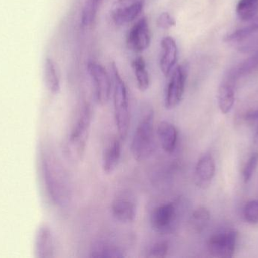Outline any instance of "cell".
Wrapping results in <instances>:
<instances>
[{
    "instance_id": "cell-6",
    "label": "cell",
    "mask_w": 258,
    "mask_h": 258,
    "mask_svg": "<svg viewBox=\"0 0 258 258\" xmlns=\"http://www.w3.org/2000/svg\"><path fill=\"white\" fill-rule=\"evenodd\" d=\"M46 180L50 193L57 204H66L69 201V186L64 173L54 163H46Z\"/></svg>"
},
{
    "instance_id": "cell-7",
    "label": "cell",
    "mask_w": 258,
    "mask_h": 258,
    "mask_svg": "<svg viewBox=\"0 0 258 258\" xmlns=\"http://www.w3.org/2000/svg\"><path fill=\"white\" fill-rule=\"evenodd\" d=\"M187 76L188 66L186 65H178L173 71L165 94L166 109H174L183 99Z\"/></svg>"
},
{
    "instance_id": "cell-17",
    "label": "cell",
    "mask_w": 258,
    "mask_h": 258,
    "mask_svg": "<svg viewBox=\"0 0 258 258\" xmlns=\"http://www.w3.org/2000/svg\"><path fill=\"white\" fill-rule=\"evenodd\" d=\"M218 106L223 114L230 112L235 102L234 84L223 80L218 93Z\"/></svg>"
},
{
    "instance_id": "cell-24",
    "label": "cell",
    "mask_w": 258,
    "mask_h": 258,
    "mask_svg": "<svg viewBox=\"0 0 258 258\" xmlns=\"http://www.w3.org/2000/svg\"><path fill=\"white\" fill-rule=\"evenodd\" d=\"M39 242L42 257H51L53 254V241L52 236L48 229L44 228L41 230Z\"/></svg>"
},
{
    "instance_id": "cell-18",
    "label": "cell",
    "mask_w": 258,
    "mask_h": 258,
    "mask_svg": "<svg viewBox=\"0 0 258 258\" xmlns=\"http://www.w3.org/2000/svg\"><path fill=\"white\" fill-rule=\"evenodd\" d=\"M132 68L135 73L138 89L141 92H144L148 89L150 78L146 69V62L144 58L141 56L135 58L132 62Z\"/></svg>"
},
{
    "instance_id": "cell-30",
    "label": "cell",
    "mask_w": 258,
    "mask_h": 258,
    "mask_svg": "<svg viewBox=\"0 0 258 258\" xmlns=\"http://www.w3.org/2000/svg\"><path fill=\"white\" fill-rule=\"evenodd\" d=\"M92 3H95V4L98 5V6H100L101 3H102L103 0H91Z\"/></svg>"
},
{
    "instance_id": "cell-29",
    "label": "cell",
    "mask_w": 258,
    "mask_h": 258,
    "mask_svg": "<svg viewBox=\"0 0 258 258\" xmlns=\"http://www.w3.org/2000/svg\"><path fill=\"white\" fill-rule=\"evenodd\" d=\"M246 120L251 123H255L258 121V110L251 111L246 115Z\"/></svg>"
},
{
    "instance_id": "cell-19",
    "label": "cell",
    "mask_w": 258,
    "mask_h": 258,
    "mask_svg": "<svg viewBox=\"0 0 258 258\" xmlns=\"http://www.w3.org/2000/svg\"><path fill=\"white\" fill-rule=\"evenodd\" d=\"M91 257L97 258L125 257L124 251L116 245L107 242H98L92 247Z\"/></svg>"
},
{
    "instance_id": "cell-16",
    "label": "cell",
    "mask_w": 258,
    "mask_h": 258,
    "mask_svg": "<svg viewBox=\"0 0 258 258\" xmlns=\"http://www.w3.org/2000/svg\"><path fill=\"white\" fill-rule=\"evenodd\" d=\"M122 139H114L104 151L103 156V169L107 174H111L117 168L122 151Z\"/></svg>"
},
{
    "instance_id": "cell-13",
    "label": "cell",
    "mask_w": 258,
    "mask_h": 258,
    "mask_svg": "<svg viewBox=\"0 0 258 258\" xmlns=\"http://www.w3.org/2000/svg\"><path fill=\"white\" fill-rule=\"evenodd\" d=\"M162 54L160 68L165 77H168L175 66L177 61V46L175 40L171 36H165L161 42Z\"/></svg>"
},
{
    "instance_id": "cell-8",
    "label": "cell",
    "mask_w": 258,
    "mask_h": 258,
    "mask_svg": "<svg viewBox=\"0 0 258 258\" xmlns=\"http://www.w3.org/2000/svg\"><path fill=\"white\" fill-rule=\"evenodd\" d=\"M88 71L93 80L97 101L101 106H104L110 99L111 91L109 74L102 65L95 62H89Z\"/></svg>"
},
{
    "instance_id": "cell-25",
    "label": "cell",
    "mask_w": 258,
    "mask_h": 258,
    "mask_svg": "<svg viewBox=\"0 0 258 258\" xmlns=\"http://www.w3.org/2000/svg\"><path fill=\"white\" fill-rule=\"evenodd\" d=\"M244 218L251 224H258V200L247 203L244 208Z\"/></svg>"
},
{
    "instance_id": "cell-23",
    "label": "cell",
    "mask_w": 258,
    "mask_h": 258,
    "mask_svg": "<svg viewBox=\"0 0 258 258\" xmlns=\"http://www.w3.org/2000/svg\"><path fill=\"white\" fill-rule=\"evenodd\" d=\"M210 220V213L205 207H199L192 212L190 224L192 228L197 233H200L206 228Z\"/></svg>"
},
{
    "instance_id": "cell-28",
    "label": "cell",
    "mask_w": 258,
    "mask_h": 258,
    "mask_svg": "<svg viewBox=\"0 0 258 258\" xmlns=\"http://www.w3.org/2000/svg\"><path fill=\"white\" fill-rule=\"evenodd\" d=\"M157 24L160 28L168 30L176 25V20L168 12H163L158 18Z\"/></svg>"
},
{
    "instance_id": "cell-15",
    "label": "cell",
    "mask_w": 258,
    "mask_h": 258,
    "mask_svg": "<svg viewBox=\"0 0 258 258\" xmlns=\"http://www.w3.org/2000/svg\"><path fill=\"white\" fill-rule=\"evenodd\" d=\"M157 133L164 151L168 154L174 152L178 136L176 127L168 121H162L158 126Z\"/></svg>"
},
{
    "instance_id": "cell-3",
    "label": "cell",
    "mask_w": 258,
    "mask_h": 258,
    "mask_svg": "<svg viewBox=\"0 0 258 258\" xmlns=\"http://www.w3.org/2000/svg\"><path fill=\"white\" fill-rule=\"evenodd\" d=\"M91 122L92 109L89 104H85L69 138V144L73 156L78 159H80L84 154L89 138Z\"/></svg>"
},
{
    "instance_id": "cell-5",
    "label": "cell",
    "mask_w": 258,
    "mask_h": 258,
    "mask_svg": "<svg viewBox=\"0 0 258 258\" xmlns=\"http://www.w3.org/2000/svg\"><path fill=\"white\" fill-rule=\"evenodd\" d=\"M237 233L224 230L212 235L207 242L208 251L214 257H233L236 251Z\"/></svg>"
},
{
    "instance_id": "cell-26",
    "label": "cell",
    "mask_w": 258,
    "mask_h": 258,
    "mask_svg": "<svg viewBox=\"0 0 258 258\" xmlns=\"http://www.w3.org/2000/svg\"><path fill=\"white\" fill-rule=\"evenodd\" d=\"M168 252V244L166 242H156L147 251V257L163 258Z\"/></svg>"
},
{
    "instance_id": "cell-20",
    "label": "cell",
    "mask_w": 258,
    "mask_h": 258,
    "mask_svg": "<svg viewBox=\"0 0 258 258\" xmlns=\"http://www.w3.org/2000/svg\"><path fill=\"white\" fill-rule=\"evenodd\" d=\"M236 13L242 21L254 19L258 13V0H239Z\"/></svg>"
},
{
    "instance_id": "cell-1",
    "label": "cell",
    "mask_w": 258,
    "mask_h": 258,
    "mask_svg": "<svg viewBox=\"0 0 258 258\" xmlns=\"http://www.w3.org/2000/svg\"><path fill=\"white\" fill-rule=\"evenodd\" d=\"M153 121L154 113L153 109H146L138 123L131 145L132 156L138 162L147 160L154 152L156 142Z\"/></svg>"
},
{
    "instance_id": "cell-31",
    "label": "cell",
    "mask_w": 258,
    "mask_h": 258,
    "mask_svg": "<svg viewBox=\"0 0 258 258\" xmlns=\"http://www.w3.org/2000/svg\"><path fill=\"white\" fill-rule=\"evenodd\" d=\"M256 143H257L258 145V137H256Z\"/></svg>"
},
{
    "instance_id": "cell-27",
    "label": "cell",
    "mask_w": 258,
    "mask_h": 258,
    "mask_svg": "<svg viewBox=\"0 0 258 258\" xmlns=\"http://www.w3.org/2000/svg\"><path fill=\"white\" fill-rule=\"evenodd\" d=\"M257 165L258 154L255 153L250 158L249 160L248 161V163L245 165V169H244L243 177L245 183H248L251 180L256 168H257Z\"/></svg>"
},
{
    "instance_id": "cell-2",
    "label": "cell",
    "mask_w": 258,
    "mask_h": 258,
    "mask_svg": "<svg viewBox=\"0 0 258 258\" xmlns=\"http://www.w3.org/2000/svg\"><path fill=\"white\" fill-rule=\"evenodd\" d=\"M113 83V104H114L115 121L119 136L122 140L126 138L130 126L128 92L125 82L122 80L116 63L111 64Z\"/></svg>"
},
{
    "instance_id": "cell-9",
    "label": "cell",
    "mask_w": 258,
    "mask_h": 258,
    "mask_svg": "<svg viewBox=\"0 0 258 258\" xmlns=\"http://www.w3.org/2000/svg\"><path fill=\"white\" fill-rule=\"evenodd\" d=\"M145 0H116L110 10V15L116 25L122 26L133 21L139 15Z\"/></svg>"
},
{
    "instance_id": "cell-14",
    "label": "cell",
    "mask_w": 258,
    "mask_h": 258,
    "mask_svg": "<svg viewBox=\"0 0 258 258\" xmlns=\"http://www.w3.org/2000/svg\"><path fill=\"white\" fill-rule=\"evenodd\" d=\"M258 69V51L248 59L240 62L229 71L224 80L235 84L236 80L241 77L252 74Z\"/></svg>"
},
{
    "instance_id": "cell-32",
    "label": "cell",
    "mask_w": 258,
    "mask_h": 258,
    "mask_svg": "<svg viewBox=\"0 0 258 258\" xmlns=\"http://www.w3.org/2000/svg\"><path fill=\"white\" fill-rule=\"evenodd\" d=\"M256 137H258V128L257 130V135H256Z\"/></svg>"
},
{
    "instance_id": "cell-11",
    "label": "cell",
    "mask_w": 258,
    "mask_h": 258,
    "mask_svg": "<svg viewBox=\"0 0 258 258\" xmlns=\"http://www.w3.org/2000/svg\"><path fill=\"white\" fill-rule=\"evenodd\" d=\"M215 162L209 153L203 154L199 159L194 172V181L198 187L206 189L212 183L215 177Z\"/></svg>"
},
{
    "instance_id": "cell-12",
    "label": "cell",
    "mask_w": 258,
    "mask_h": 258,
    "mask_svg": "<svg viewBox=\"0 0 258 258\" xmlns=\"http://www.w3.org/2000/svg\"><path fill=\"white\" fill-rule=\"evenodd\" d=\"M112 212L114 218L120 222H132L136 215L135 200L128 194L118 195L112 203Z\"/></svg>"
},
{
    "instance_id": "cell-4",
    "label": "cell",
    "mask_w": 258,
    "mask_h": 258,
    "mask_svg": "<svg viewBox=\"0 0 258 258\" xmlns=\"http://www.w3.org/2000/svg\"><path fill=\"white\" fill-rule=\"evenodd\" d=\"M178 210L174 203H168L155 208L150 215V225L156 233L168 234L175 230Z\"/></svg>"
},
{
    "instance_id": "cell-21",
    "label": "cell",
    "mask_w": 258,
    "mask_h": 258,
    "mask_svg": "<svg viewBox=\"0 0 258 258\" xmlns=\"http://www.w3.org/2000/svg\"><path fill=\"white\" fill-rule=\"evenodd\" d=\"M45 78L48 89L53 93L60 90V80L52 59H47L45 65Z\"/></svg>"
},
{
    "instance_id": "cell-10",
    "label": "cell",
    "mask_w": 258,
    "mask_h": 258,
    "mask_svg": "<svg viewBox=\"0 0 258 258\" xmlns=\"http://www.w3.org/2000/svg\"><path fill=\"white\" fill-rule=\"evenodd\" d=\"M150 41L151 35L148 21L147 17H142L128 30L126 36L127 46L134 53H142L148 48Z\"/></svg>"
},
{
    "instance_id": "cell-22",
    "label": "cell",
    "mask_w": 258,
    "mask_h": 258,
    "mask_svg": "<svg viewBox=\"0 0 258 258\" xmlns=\"http://www.w3.org/2000/svg\"><path fill=\"white\" fill-rule=\"evenodd\" d=\"M258 31V17L254 18L248 25L242 27L225 37L227 42H242Z\"/></svg>"
}]
</instances>
